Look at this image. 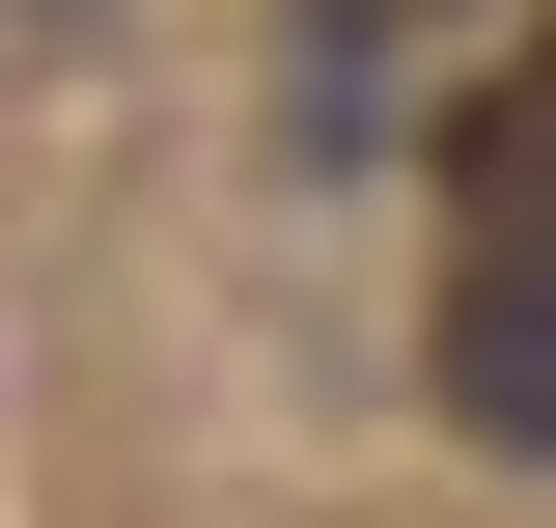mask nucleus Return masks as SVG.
<instances>
[{"label": "nucleus", "instance_id": "obj_1", "mask_svg": "<svg viewBox=\"0 0 556 528\" xmlns=\"http://www.w3.org/2000/svg\"><path fill=\"white\" fill-rule=\"evenodd\" d=\"M445 417L556 473V28L445 112Z\"/></svg>", "mask_w": 556, "mask_h": 528}, {"label": "nucleus", "instance_id": "obj_2", "mask_svg": "<svg viewBox=\"0 0 556 528\" xmlns=\"http://www.w3.org/2000/svg\"><path fill=\"white\" fill-rule=\"evenodd\" d=\"M417 28H445V0H278V112L334 139V167H362V139H417V112H390V84H417Z\"/></svg>", "mask_w": 556, "mask_h": 528}]
</instances>
